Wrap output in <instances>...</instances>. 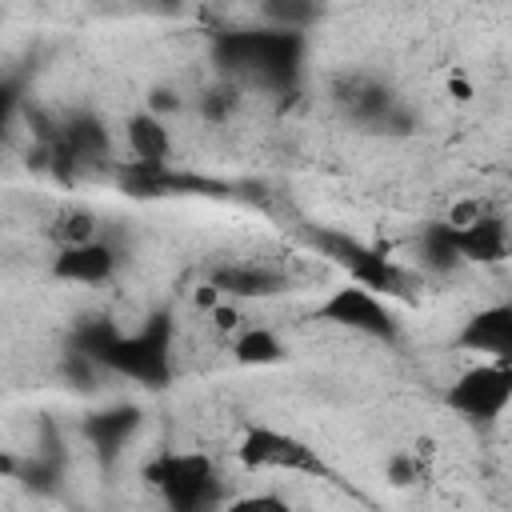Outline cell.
Returning <instances> with one entry per match:
<instances>
[{
    "label": "cell",
    "mask_w": 512,
    "mask_h": 512,
    "mask_svg": "<svg viewBox=\"0 0 512 512\" xmlns=\"http://www.w3.org/2000/svg\"><path fill=\"white\" fill-rule=\"evenodd\" d=\"M304 236H308V244L324 260L340 264L352 276V284L376 292L380 300L384 296H408L412 292V272L400 268L384 248H372V244H364V240H356L348 232H336V228H308Z\"/></svg>",
    "instance_id": "obj_1"
},
{
    "label": "cell",
    "mask_w": 512,
    "mask_h": 512,
    "mask_svg": "<svg viewBox=\"0 0 512 512\" xmlns=\"http://www.w3.org/2000/svg\"><path fill=\"white\" fill-rule=\"evenodd\" d=\"M144 480L164 496L168 512H216L224 484L204 452H160L148 460Z\"/></svg>",
    "instance_id": "obj_2"
},
{
    "label": "cell",
    "mask_w": 512,
    "mask_h": 512,
    "mask_svg": "<svg viewBox=\"0 0 512 512\" xmlns=\"http://www.w3.org/2000/svg\"><path fill=\"white\" fill-rule=\"evenodd\" d=\"M168 356H172V328H168L164 316H156V320H148V324H144L140 332H132V336L120 332L116 344L100 356V368H108V372H116V376H128V380H136V384L156 388V384H164L168 372H172Z\"/></svg>",
    "instance_id": "obj_3"
},
{
    "label": "cell",
    "mask_w": 512,
    "mask_h": 512,
    "mask_svg": "<svg viewBox=\"0 0 512 512\" xmlns=\"http://www.w3.org/2000/svg\"><path fill=\"white\" fill-rule=\"evenodd\" d=\"M236 456L252 472H300V476H324L328 472L316 448H308L300 436H288L280 428H248Z\"/></svg>",
    "instance_id": "obj_4"
},
{
    "label": "cell",
    "mask_w": 512,
    "mask_h": 512,
    "mask_svg": "<svg viewBox=\"0 0 512 512\" xmlns=\"http://www.w3.org/2000/svg\"><path fill=\"white\" fill-rule=\"evenodd\" d=\"M512 396V368L508 360H484L460 372L448 388V404L468 420H500Z\"/></svg>",
    "instance_id": "obj_5"
},
{
    "label": "cell",
    "mask_w": 512,
    "mask_h": 512,
    "mask_svg": "<svg viewBox=\"0 0 512 512\" xmlns=\"http://www.w3.org/2000/svg\"><path fill=\"white\" fill-rule=\"evenodd\" d=\"M316 320L352 328V332H360L368 340H396V316H392V308L376 292H368L360 284L332 288V296L316 308Z\"/></svg>",
    "instance_id": "obj_6"
},
{
    "label": "cell",
    "mask_w": 512,
    "mask_h": 512,
    "mask_svg": "<svg viewBox=\"0 0 512 512\" xmlns=\"http://www.w3.org/2000/svg\"><path fill=\"white\" fill-rule=\"evenodd\" d=\"M208 284L220 292V300H268L288 288V272L264 260H224L212 268Z\"/></svg>",
    "instance_id": "obj_7"
},
{
    "label": "cell",
    "mask_w": 512,
    "mask_h": 512,
    "mask_svg": "<svg viewBox=\"0 0 512 512\" xmlns=\"http://www.w3.org/2000/svg\"><path fill=\"white\" fill-rule=\"evenodd\" d=\"M116 248L96 236L88 244H76V248H60L56 260H52V276L56 280H68V284H104L112 280L116 272Z\"/></svg>",
    "instance_id": "obj_8"
},
{
    "label": "cell",
    "mask_w": 512,
    "mask_h": 512,
    "mask_svg": "<svg viewBox=\"0 0 512 512\" xmlns=\"http://www.w3.org/2000/svg\"><path fill=\"white\" fill-rule=\"evenodd\" d=\"M460 348L484 352L492 360H508V352H512V308L492 304V308H480L476 316H468L464 328H460Z\"/></svg>",
    "instance_id": "obj_9"
},
{
    "label": "cell",
    "mask_w": 512,
    "mask_h": 512,
    "mask_svg": "<svg viewBox=\"0 0 512 512\" xmlns=\"http://www.w3.org/2000/svg\"><path fill=\"white\" fill-rule=\"evenodd\" d=\"M452 244L460 260H476V264H500L508 256V224L496 212H484L476 224L468 228H452Z\"/></svg>",
    "instance_id": "obj_10"
},
{
    "label": "cell",
    "mask_w": 512,
    "mask_h": 512,
    "mask_svg": "<svg viewBox=\"0 0 512 512\" xmlns=\"http://www.w3.org/2000/svg\"><path fill=\"white\" fill-rule=\"evenodd\" d=\"M124 140H128L132 160H140V164H168L172 160V128L152 112L128 116Z\"/></svg>",
    "instance_id": "obj_11"
},
{
    "label": "cell",
    "mask_w": 512,
    "mask_h": 512,
    "mask_svg": "<svg viewBox=\"0 0 512 512\" xmlns=\"http://www.w3.org/2000/svg\"><path fill=\"white\" fill-rule=\"evenodd\" d=\"M136 424H140V412L128 408V404H120V408L92 412V416L84 420V436H88V444L108 460V456H116V452L124 448V440L136 432Z\"/></svg>",
    "instance_id": "obj_12"
},
{
    "label": "cell",
    "mask_w": 512,
    "mask_h": 512,
    "mask_svg": "<svg viewBox=\"0 0 512 512\" xmlns=\"http://www.w3.org/2000/svg\"><path fill=\"white\" fill-rule=\"evenodd\" d=\"M48 240L56 244V252L60 248H76V244H88V240H96V216L88 212V208H60L56 216H52V224H48Z\"/></svg>",
    "instance_id": "obj_13"
},
{
    "label": "cell",
    "mask_w": 512,
    "mask_h": 512,
    "mask_svg": "<svg viewBox=\"0 0 512 512\" xmlns=\"http://www.w3.org/2000/svg\"><path fill=\"white\" fill-rule=\"evenodd\" d=\"M232 356H236L240 364L264 368V364H276V360L284 356V344H280V336H276L272 328L256 324V328H244V332L232 340Z\"/></svg>",
    "instance_id": "obj_14"
},
{
    "label": "cell",
    "mask_w": 512,
    "mask_h": 512,
    "mask_svg": "<svg viewBox=\"0 0 512 512\" xmlns=\"http://www.w3.org/2000/svg\"><path fill=\"white\" fill-rule=\"evenodd\" d=\"M420 264L432 268V272H448L460 264L456 256V244H452V228L440 220V224H424L420 232Z\"/></svg>",
    "instance_id": "obj_15"
},
{
    "label": "cell",
    "mask_w": 512,
    "mask_h": 512,
    "mask_svg": "<svg viewBox=\"0 0 512 512\" xmlns=\"http://www.w3.org/2000/svg\"><path fill=\"white\" fill-rule=\"evenodd\" d=\"M264 16L276 24V32H296L300 36V28L316 20V8L300 4V0H272V4H264Z\"/></svg>",
    "instance_id": "obj_16"
},
{
    "label": "cell",
    "mask_w": 512,
    "mask_h": 512,
    "mask_svg": "<svg viewBox=\"0 0 512 512\" xmlns=\"http://www.w3.org/2000/svg\"><path fill=\"white\" fill-rule=\"evenodd\" d=\"M236 104H240V92H236L232 84H216V88H208V92L200 96V112H204V116H208L212 124L228 120Z\"/></svg>",
    "instance_id": "obj_17"
},
{
    "label": "cell",
    "mask_w": 512,
    "mask_h": 512,
    "mask_svg": "<svg viewBox=\"0 0 512 512\" xmlns=\"http://www.w3.org/2000/svg\"><path fill=\"white\" fill-rule=\"evenodd\" d=\"M224 512H296V508L276 492H248V496L228 500Z\"/></svg>",
    "instance_id": "obj_18"
},
{
    "label": "cell",
    "mask_w": 512,
    "mask_h": 512,
    "mask_svg": "<svg viewBox=\"0 0 512 512\" xmlns=\"http://www.w3.org/2000/svg\"><path fill=\"white\" fill-rule=\"evenodd\" d=\"M388 480H392L396 488H404V484H416V480H420V460H416V452L392 456V460H388Z\"/></svg>",
    "instance_id": "obj_19"
},
{
    "label": "cell",
    "mask_w": 512,
    "mask_h": 512,
    "mask_svg": "<svg viewBox=\"0 0 512 512\" xmlns=\"http://www.w3.org/2000/svg\"><path fill=\"white\" fill-rule=\"evenodd\" d=\"M212 324H216V332H236V324H240V308L232 304V300H220L212 312Z\"/></svg>",
    "instance_id": "obj_20"
},
{
    "label": "cell",
    "mask_w": 512,
    "mask_h": 512,
    "mask_svg": "<svg viewBox=\"0 0 512 512\" xmlns=\"http://www.w3.org/2000/svg\"><path fill=\"white\" fill-rule=\"evenodd\" d=\"M176 108H180V96H176L172 88H156V92L148 96V112L160 116V120H164V112H176Z\"/></svg>",
    "instance_id": "obj_21"
}]
</instances>
